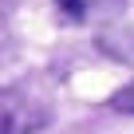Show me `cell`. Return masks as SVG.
Listing matches in <instances>:
<instances>
[{
    "label": "cell",
    "mask_w": 134,
    "mask_h": 134,
    "mask_svg": "<svg viewBox=\"0 0 134 134\" xmlns=\"http://www.w3.org/2000/svg\"><path fill=\"white\" fill-rule=\"evenodd\" d=\"M107 107H110V110H122V114H134V79H130L126 87H118V91L107 99Z\"/></svg>",
    "instance_id": "obj_3"
},
{
    "label": "cell",
    "mask_w": 134,
    "mask_h": 134,
    "mask_svg": "<svg viewBox=\"0 0 134 134\" xmlns=\"http://www.w3.org/2000/svg\"><path fill=\"white\" fill-rule=\"evenodd\" d=\"M47 122H51V110L40 99L0 87V134H36Z\"/></svg>",
    "instance_id": "obj_1"
},
{
    "label": "cell",
    "mask_w": 134,
    "mask_h": 134,
    "mask_svg": "<svg viewBox=\"0 0 134 134\" xmlns=\"http://www.w3.org/2000/svg\"><path fill=\"white\" fill-rule=\"evenodd\" d=\"M59 8L67 16H83V0H59Z\"/></svg>",
    "instance_id": "obj_4"
},
{
    "label": "cell",
    "mask_w": 134,
    "mask_h": 134,
    "mask_svg": "<svg viewBox=\"0 0 134 134\" xmlns=\"http://www.w3.org/2000/svg\"><path fill=\"white\" fill-rule=\"evenodd\" d=\"M95 43L107 55H114L122 63H134V32H103V36H95Z\"/></svg>",
    "instance_id": "obj_2"
}]
</instances>
